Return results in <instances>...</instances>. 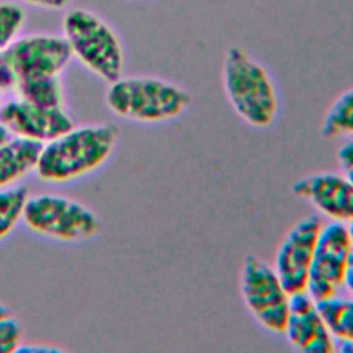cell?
<instances>
[{
  "mask_svg": "<svg viewBox=\"0 0 353 353\" xmlns=\"http://www.w3.org/2000/svg\"><path fill=\"white\" fill-rule=\"evenodd\" d=\"M120 130L112 123L72 127L43 145L37 176L50 183L79 179L103 165L112 156Z\"/></svg>",
  "mask_w": 353,
  "mask_h": 353,
  "instance_id": "1",
  "label": "cell"
},
{
  "mask_svg": "<svg viewBox=\"0 0 353 353\" xmlns=\"http://www.w3.org/2000/svg\"><path fill=\"white\" fill-rule=\"evenodd\" d=\"M193 97L182 85L156 76H120L109 83L108 108L116 116L138 123H161L176 119Z\"/></svg>",
  "mask_w": 353,
  "mask_h": 353,
  "instance_id": "2",
  "label": "cell"
},
{
  "mask_svg": "<svg viewBox=\"0 0 353 353\" xmlns=\"http://www.w3.org/2000/svg\"><path fill=\"white\" fill-rule=\"evenodd\" d=\"M222 85L230 106L247 124L266 128L274 121L279 99L273 80L244 48L233 46L225 52Z\"/></svg>",
  "mask_w": 353,
  "mask_h": 353,
  "instance_id": "3",
  "label": "cell"
},
{
  "mask_svg": "<svg viewBox=\"0 0 353 353\" xmlns=\"http://www.w3.org/2000/svg\"><path fill=\"white\" fill-rule=\"evenodd\" d=\"M62 34L72 55L108 84L123 76L124 50L113 26L92 10L76 7L62 18Z\"/></svg>",
  "mask_w": 353,
  "mask_h": 353,
  "instance_id": "4",
  "label": "cell"
},
{
  "mask_svg": "<svg viewBox=\"0 0 353 353\" xmlns=\"http://www.w3.org/2000/svg\"><path fill=\"white\" fill-rule=\"evenodd\" d=\"M22 221L37 234L68 243L88 240L101 230V221L90 207L54 193L29 196Z\"/></svg>",
  "mask_w": 353,
  "mask_h": 353,
  "instance_id": "5",
  "label": "cell"
},
{
  "mask_svg": "<svg viewBox=\"0 0 353 353\" xmlns=\"http://www.w3.org/2000/svg\"><path fill=\"white\" fill-rule=\"evenodd\" d=\"M240 294L252 317L268 331H284L290 294L274 269L256 255H247L240 269Z\"/></svg>",
  "mask_w": 353,
  "mask_h": 353,
  "instance_id": "6",
  "label": "cell"
},
{
  "mask_svg": "<svg viewBox=\"0 0 353 353\" xmlns=\"http://www.w3.org/2000/svg\"><path fill=\"white\" fill-rule=\"evenodd\" d=\"M352 252L346 223L332 221L321 226L316 240L306 285V292L314 301L336 294L338 288L343 284L347 261Z\"/></svg>",
  "mask_w": 353,
  "mask_h": 353,
  "instance_id": "7",
  "label": "cell"
},
{
  "mask_svg": "<svg viewBox=\"0 0 353 353\" xmlns=\"http://www.w3.org/2000/svg\"><path fill=\"white\" fill-rule=\"evenodd\" d=\"M1 54L17 80L28 76H59L73 58L63 34L54 33L18 37Z\"/></svg>",
  "mask_w": 353,
  "mask_h": 353,
  "instance_id": "8",
  "label": "cell"
},
{
  "mask_svg": "<svg viewBox=\"0 0 353 353\" xmlns=\"http://www.w3.org/2000/svg\"><path fill=\"white\" fill-rule=\"evenodd\" d=\"M321 226L319 216H303L287 230L277 247L273 269L290 295L306 291L313 251Z\"/></svg>",
  "mask_w": 353,
  "mask_h": 353,
  "instance_id": "9",
  "label": "cell"
},
{
  "mask_svg": "<svg viewBox=\"0 0 353 353\" xmlns=\"http://www.w3.org/2000/svg\"><path fill=\"white\" fill-rule=\"evenodd\" d=\"M0 121L12 137L36 141L41 145L70 130L74 123L65 108H44L21 98L0 108Z\"/></svg>",
  "mask_w": 353,
  "mask_h": 353,
  "instance_id": "10",
  "label": "cell"
},
{
  "mask_svg": "<svg viewBox=\"0 0 353 353\" xmlns=\"http://www.w3.org/2000/svg\"><path fill=\"white\" fill-rule=\"evenodd\" d=\"M292 193L334 221L346 223L353 218V185L342 174L323 171L306 175L294 182Z\"/></svg>",
  "mask_w": 353,
  "mask_h": 353,
  "instance_id": "11",
  "label": "cell"
},
{
  "mask_svg": "<svg viewBox=\"0 0 353 353\" xmlns=\"http://www.w3.org/2000/svg\"><path fill=\"white\" fill-rule=\"evenodd\" d=\"M288 343L301 352L330 353L335 350L330 334L316 301L306 292L290 295L288 314L283 331Z\"/></svg>",
  "mask_w": 353,
  "mask_h": 353,
  "instance_id": "12",
  "label": "cell"
},
{
  "mask_svg": "<svg viewBox=\"0 0 353 353\" xmlns=\"http://www.w3.org/2000/svg\"><path fill=\"white\" fill-rule=\"evenodd\" d=\"M41 148V143L19 137H10L0 143V189L36 171Z\"/></svg>",
  "mask_w": 353,
  "mask_h": 353,
  "instance_id": "13",
  "label": "cell"
},
{
  "mask_svg": "<svg viewBox=\"0 0 353 353\" xmlns=\"http://www.w3.org/2000/svg\"><path fill=\"white\" fill-rule=\"evenodd\" d=\"M17 98L44 108H65V90L59 76H28L14 85Z\"/></svg>",
  "mask_w": 353,
  "mask_h": 353,
  "instance_id": "14",
  "label": "cell"
},
{
  "mask_svg": "<svg viewBox=\"0 0 353 353\" xmlns=\"http://www.w3.org/2000/svg\"><path fill=\"white\" fill-rule=\"evenodd\" d=\"M316 305L332 338L353 341V299L334 294L316 301Z\"/></svg>",
  "mask_w": 353,
  "mask_h": 353,
  "instance_id": "15",
  "label": "cell"
},
{
  "mask_svg": "<svg viewBox=\"0 0 353 353\" xmlns=\"http://www.w3.org/2000/svg\"><path fill=\"white\" fill-rule=\"evenodd\" d=\"M320 131L324 138L353 134V87L332 101L324 114Z\"/></svg>",
  "mask_w": 353,
  "mask_h": 353,
  "instance_id": "16",
  "label": "cell"
},
{
  "mask_svg": "<svg viewBox=\"0 0 353 353\" xmlns=\"http://www.w3.org/2000/svg\"><path fill=\"white\" fill-rule=\"evenodd\" d=\"M29 190L25 186H8L0 189V240L12 232L23 218Z\"/></svg>",
  "mask_w": 353,
  "mask_h": 353,
  "instance_id": "17",
  "label": "cell"
},
{
  "mask_svg": "<svg viewBox=\"0 0 353 353\" xmlns=\"http://www.w3.org/2000/svg\"><path fill=\"white\" fill-rule=\"evenodd\" d=\"M25 8L17 1H0V52L6 51L25 26Z\"/></svg>",
  "mask_w": 353,
  "mask_h": 353,
  "instance_id": "18",
  "label": "cell"
},
{
  "mask_svg": "<svg viewBox=\"0 0 353 353\" xmlns=\"http://www.w3.org/2000/svg\"><path fill=\"white\" fill-rule=\"evenodd\" d=\"M22 343V327L11 314L0 319V353L17 352Z\"/></svg>",
  "mask_w": 353,
  "mask_h": 353,
  "instance_id": "19",
  "label": "cell"
},
{
  "mask_svg": "<svg viewBox=\"0 0 353 353\" xmlns=\"http://www.w3.org/2000/svg\"><path fill=\"white\" fill-rule=\"evenodd\" d=\"M336 161L339 164L341 174L353 185V141L339 146L336 150Z\"/></svg>",
  "mask_w": 353,
  "mask_h": 353,
  "instance_id": "20",
  "label": "cell"
},
{
  "mask_svg": "<svg viewBox=\"0 0 353 353\" xmlns=\"http://www.w3.org/2000/svg\"><path fill=\"white\" fill-rule=\"evenodd\" d=\"M25 4H29L32 7L50 10V11H61L70 6L72 0H19Z\"/></svg>",
  "mask_w": 353,
  "mask_h": 353,
  "instance_id": "21",
  "label": "cell"
},
{
  "mask_svg": "<svg viewBox=\"0 0 353 353\" xmlns=\"http://www.w3.org/2000/svg\"><path fill=\"white\" fill-rule=\"evenodd\" d=\"M17 352H23V353H55V352H62V349L55 347V346H48V345H23L17 349Z\"/></svg>",
  "mask_w": 353,
  "mask_h": 353,
  "instance_id": "22",
  "label": "cell"
},
{
  "mask_svg": "<svg viewBox=\"0 0 353 353\" xmlns=\"http://www.w3.org/2000/svg\"><path fill=\"white\" fill-rule=\"evenodd\" d=\"M343 284L350 291V294L353 295V252H352V255L347 261V266H346V272H345V277H343Z\"/></svg>",
  "mask_w": 353,
  "mask_h": 353,
  "instance_id": "23",
  "label": "cell"
},
{
  "mask_svg": "<svg viewBox=\"0 0 353 353\" xmlns=\"http://www.w3.org/2000/svg\"><path fill=\"white\" fill-rule=\"evenodd\" d=\"M339 350L343 353H353V341H341Z\"/></svg>",
  "mask_w": 353,
  "mask_h": 353,
  "instance_id": "24",
  "label": "cell"
},
{
  "mask_svg": "<svg viewBox=\"0 0 353 353\" xmlns=\"http://www.w3.org/2000/svg\"><path fill=\"white\" fill-rule=\"evenodd\" d=\"M10 137H12V135H11V134H10V131L6 128V125L0 121V143L6 142Z\"/></svg>",
  "mask_w": 353,
  "mask_h": 353,
  "instance_id": "25",
  "label": "cell"
},
{
  "mask_svg": "<svg viewBox=\"0 0 353 353\" xmlns=\"http://www.w3.org/2000/svg\"><path fill=\"white\" fill-rule=\"evenodd\" d=\"M346 229H347V234H349L350 244H352V250H353V218L346 222Z\"/></svg>",
  "mask_w": 353,
  "mask_h": 353,
  "instance_id": "26",
  "label": "cell"
},
{
  "mask_svg": "<svg viewBox=\"0 0 353 353\" xmlns=\"http://www.w3.org/2000/svg\"><path fill=\"white\" fill-rule=\"evenodd\" d=\"M8 314H11L10 307H7L6 305L0 303V319H1V317H6V316H8Z\"/></svg>",
  "mask_w": 353,
  "mask_h": 353,
  "instance_id": "27",
  "label": "cell"
},
{
  "mask_svg": "<svg viewBox=\"0 0 353 353\" xmlns=\"http://www.w3.org/2000/svg\"><path fill=\"white\" fill-rule=\"evenodd\" d=\"M0 108H1V90H0Z\"/></svg>",
  "mask_w": 353,
  "mask_h": 353,
  "instance_id": "28",
  "label": "cell"
},
{
  "mask_svg": "<svg viewBox=\"0 0 353 353\" xmlns=\"http://www.w3.org/2000/svg\"><path fill=\"white\" fill-rule=\"evenodd\" d=\"M0 54H1V52H0Z\"/></svg>",
  "mask_w": 353,
  "mask_h": 353,
  "instance_id": "29",
  "label": "cell"
}]
</instances>
